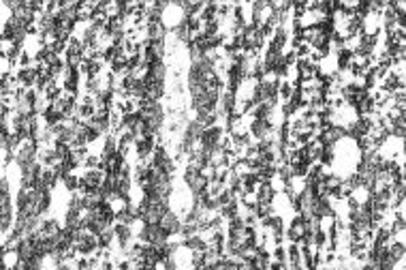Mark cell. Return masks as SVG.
<instances>
[{
    "instance_id": "6da1fadb",
    "label": "cell",
    "mask_w": 406,
    "mask_h": 270,
    "mask_svg": "<svg viewBox=\"0 0 406 270\" xmlns=\"http://www.w3.org/2000/svg\"><path fill=\"white\" fill-rule=\"evenodd\" d=\"M186 22V11L182 3H162L160 9V24L167 33H176Z\"/></svg>"
}]
</instances>
